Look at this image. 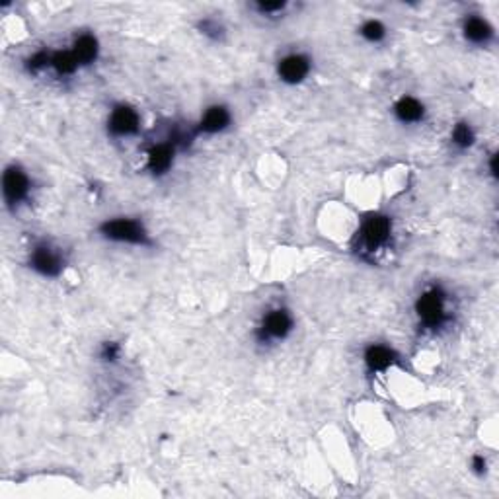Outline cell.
Wrapping results in <instances>:
<instances>
[{
	"label": "cell",
	"instance_id": "8fae6325",
	"mask_svg": "<svg viewBox=\"0 0 499 499\" xmlns=\"http://www.w3.org/2000/svg\"><path fill=\"white\" fill-rule=\"evenodd\" d=\"M174 160V146L172 144H156L149 152V168L152 174H164L172 166Z\"/></svg>",
	"mask_w": 499,
	"mask_h": 499
},
{
	"label": "cell",
	"instance_id": "ac0fdd59",
	"mask_svg": "<svg viewBox=\"0 0 499 499\" xmlns=\"http://www.w3.org/2000/svg\"><path fill=\"white\" fill-rule=\"evenodd\" d=\"M199 28H201V31H203L205 36H209V38L213 39H219L220 36H222V28H220L219 22H215V20H203Z\"/></svg>",
	"mask_w": 499,
	"mask_h": 499
},
{
	"label": "cell",
	"instance_id": "5b68a950",
	"mask_svg": "<svg viewBox=\"0 0 499 499\" xmlns=\"http://www.w3.org/2000/svg\"><path fill=\"white\" fill-rule=\"evenodd\" d=\"M2 191H4V199L10 205L23 201L28 197V191H30L28 176L23 174L20 168H8L4 172V178H2Z\"/></svg>",
	"mask_w": 499,
	"mask_h": 499
},
{
	"label": "cell",
	"instance_id": "6da1fadb",
	"mask_svg": "<svg viewBox=\"0 0 499 499\" xmlns=\"http://www.w3.org/2000/svg\"><path fill=\"white\" fill-rule=\"evenodd\" d=\"M102 235L115 240V242L127 244H149V236L144 227L135 219H114L102 225Z\"/></svg>",
	"mask_w": 499,
	"mask_h": 499
},
{
	"label": "cell",
	"instance_id": "44dd1931",
	"mask_svg": "<svg viewBox=\"0 0 499 499\" xmlns=\"http://www.w3.org/2000/svg\"><path fill=\"white\" fill-rule=\"evenodd\" d=\"M472 468H474V472H478V474H484V472H485L484 456H480V454H476V456L472 458Z\"/></svg>",
	"mask_w": 499,
	"mask_h": 499
},
{
	"label": "cell",
	"instance_id": "7c38bea8",
	"mask_svg": "<svg viewBox=\"0 0 499 499\" xmlns=\"http://www.w3.org/2000/svg\"><path fill=\"white\" fill-rule=\"evenodd\" d=\"M396 361V355L390 348L386 345H371L365 351V363L371 371H385Z\"/></svg>",
	"mask_w": 499,
	"mask_h": 499
},
{
	"label": "cell",
	"instance_id": "5bb4252c",
	"mask_svg": "<svg viewBox=\"0 0 499 499\" xmlns=\"http://www.w3.org/2000/svg\"><path fill=\"white\" fill-rule=\"evenodd\" d=\"M75 59L78 61V65H90V63L96 61L98 57V41L94 36H88L84 33L80 38L75 41V47L70 49Z\"/></svg>",
	"mask_w": 499,
	"mask_h": 499
},
{
	"label": "cell",
	"instance_id": "3957f363",
	"mask_svg": "<svg viewBox=\"0 0 499 499\" xmlns=\"http://www.w3.org/2000/svg\"><path fill=\"white\" fill-rule=\"evenodd\" d=\"M390 230H392V225H390V219L385 217V215H371V217H367L363 227L359 230L361 246L369 249V252H375V249L380 248L390 238Z\"/></svg>",
	"mask_w": 499,
	"mask_h": 499
},
{
	"label": "cell",
	"instance_id": "d6986e66",
	"mask_svg": "<svg viewBox=\"0 0 499 499\" xmlns=\"http://www.w3.org/2000/svg\"><path fill=\"white\" fill-rule=\"evenodd\" d=\"M285 2H259L257 4V10L262 14H275V12H283L285 10Z\"/></svg>",
	"mask_w": 499,
	"mask_h": 499
},
{
	"label": "cell",
	"instance_id": "4fadbf2b",
	"mask_svg": "<svg viewBox=\"0 0 499 499\" xmlns=\"http://www.w3.org/2000/svg\"><path fill=\"white\" fill-rule=\"evenodd\" d=\"M394 114H396V117L400 119L402 123H417L424 119V104L422 102H417L416 98H409V96H406V98H402L398 104H396V107H394Z\"/></svg>",
	"mask_w": 499,
	"mask_h": 499
},
{
	"label": "cell",
	"instance_id": "9a60e30c",
	"mask_svg": "<svg viewBox=\"0 0 499 499\" xmlns=\"http://www.w3.org/2000/svg\"><path fill=\"white\" fill-rule=\"evenodd\" d=\"M49 67H53L57 75L67 76L76 73V68L80 67V65H78V61L75 59L73 51H61V53L51 55V59H49Z\"/></svg>",
	"mask_w": 499,
	"mask_h": 499
},
{
	"label": "cell",
	"instance_id": "8992f818",
	"mask_svg": "<svg viewBox=\"0 0 499 499\" xmlns=\"http://www.w3.org/2000/svg\"><path fill=\"white\" fill-rule=\"evenodd\" d=\"M31 267L38 273H41V275L55 277V275L61 273L63 259L51 246L39 244V246H36L33 252H31Z\"/></svg>",
	"mask_w": 499,
	"mask_h": 499
},
{
	"label": "cell",
	"instance_id": "ffe728a7",
	"mask_svg": "<svg viewBox=\"0 0 499 499\" xmlns=\"http://www.w3.org/2000/svg\"><path fill=\"white\" fill-rule=\"evenodd\" d=\"M117 353H119L117 343L109 341V343H106V345H104V349H102V359H106V361H115Z\"/></svg>",
	"mask_w": 499,
	"mask_h": 499
},
{
	"label": "cell",
	"instance_id": "e0dca14e",
	"mask_svg": "<svg viewBox=\"0 0 499 499\" xmlns=\"http://www.w3.org/2000/svg\"><path fill=\"white\" fill-rule=\"evenodd\" d=\"M361 36L367 41H371V43H378V41L385 39L386 28L380 22H377V20H369V22H365L361 26Z\"/></svg>",
	"mask_w": 499,
	"mask_h": 499
},
{
	"label": "cell",
	"instance_id": "30bf717a",
	"mask_svg": "<svg viewBox=\"0 0 499 499\" xmlns=\"http://www.w3.org/2000/svg\"><path fill=\"white\" fill-rule=\"evenodd\" d=\"M228 123H230V114H228L227 107L213 106L205 112L203 119L199 123V131L201 133H219L228 127Z\"/></svg>",
	"mask_w": 499,
	"mask_h": 499
},
{
	"label": "cell",
	"instance_id": "2e32d148",
	"mask_svg": "<svg viewBox=\"0 0 499 499\" xmlns=\"http://www.w3.org/2000/svg\"><path fill=\"white\" fill-rule=\"evenodd\" d=\"M453 143L458 149H468L474 143V131L470 127L468 123H458L453 129Z\"/></svg>",
	"mask_w": 499,
	"mask_h": 499
},
{
	"label": "cell",
	"instance_id": "52a82bcc",
	"mask_svg": "<svg viewBox=\"0 0 499 499\" xmlns=\"http://www.w3.org/2000/svg\"><path fill=\"white\" fill-rule=\"evenodd\" d=\"M139 123L141 117L136 114L133 107L129 106H117L114 107V112L109 115V133L115 136H127L133 135L139 131Z\"/></svg>",
	"mask_w": 499,
	"mask_h": 499
},
{
	"label": "cell",
	"instance_id": "277c9868",
	"mask_svg": "<svg viewBox=\"0 0 499 499\" xmlns=\"http://www.w3.org/2000/svg\"><path fill=\"white\" fill-rule=\"evenodd\" d=\"M291 328H293V318L289 316L287 311H272L265 314L257 338H259V341L283 340V338H287Z\"/></svg>",
	"mask_w": 499,
	"mask_h": 499
},
{
	"label": "cell",
	"instance_id": "7a4b0ae2",
	"mask_svg": "<svg viewBox=\"0 0 499 499\" xmlns=\"http://www.w3.org/2000/svg\"><path fill=\"white\" fill-rule=\"evenodd\" d=\"M416 311L419 320L427 328H437L446 320V304L445 295L439 289H431L417 299Z\"/></svg>",
	"mask_w": 499,
	"mask_h": 499
},
{
	"label": "cell",
	"instance_id": "ba28073f",
	"mask_svg": "<svg viewBox=\"0 0 499 499\" xmlns=\"http://www.w3.org/2000/svg\"><path fill=\"white\" fill-rule=\"evenodd\" d=\"M311 63L304 55H289L279 63V76L289 84H296L306 78Z\"/></svg>",
	"mask_w": 499,
	"mask_h": 499
},
{
	"label": "cell",
	"instance_id": "9c48e42d",
	"mask_svg": "<svg viewBox=\"0 0 499 499\" xmlns=\"http://www.w3.org/2000/svg\"><path fill=\"white\" fill-rule=\"evenodd\" d=\"M493 36V30L490 23L485 22L484 18H478L472 16L464 22V38L468 39L470 43H476V45H485Z\"/></svg>",
	"mask_w": 499,
	"mask_h": 499
}]
</instances>
